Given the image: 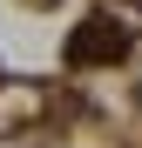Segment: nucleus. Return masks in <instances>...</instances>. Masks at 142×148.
Listing matches in <instances>:
<instances>
[{"instance_id": "nucleus-1", "label": "nucleus", "mask_w": 142, "mask_h": 148, "mask_svg": "<svg viewBox=\"0 0 142 148\" xmlns=\"http://www.w3.org/2000/svg\"><path fill=\"white\" fill-rule=\"evenodd\" d=\"M122 54H129V27H122V20H108V14L68 40V61H75V67H88V61H122Z\"/></svg>"}]
</instances>
